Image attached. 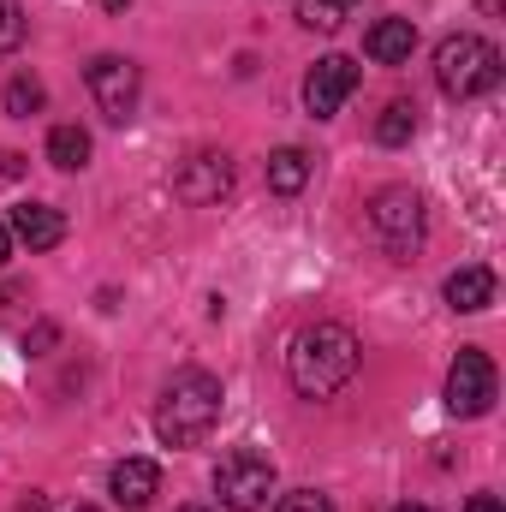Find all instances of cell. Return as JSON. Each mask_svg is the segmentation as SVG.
Masks as SVG:
<instances>
[{
    "label": "cell",
    "instance_id": "obj_1",
    "mask_svg": "<svg viewBox=\"0 0 506 512\" xmlns=\"http://www.w3.org/2000/svg\"><path fill=\"white\" fill-rule=\"evenodd\" d=\"M358 370H364V346H358V334L346 322H310L286 346V376H292V387L304 399L346 393V387L358 382Z\"/></svg>",
    "mask_w": 506,
    "mask_h": 512
},
{
    "label": "cell",
    "instance_id": "obj_2",
    "mask_svg": "<svg viewBox=\"0 0 506 512\" xmlns=\"http://www.w3.org/2000/svg\"><path fill=\"white\" fill-rule=\"evenodd\" d=\"M221 405H227L221 376H209V370H179L173 382L161 387V405H155V435H161V447H197V441H209L215 423H221Z\"/></svg>",
    "mask_w": 506,
    "mask_h": 512
},
{
    "label": "cell",
    "instance_id": "obj_3",
    "mask_svg": "<svg viewBox=\"0 0 506 512\" xmlns=\"http://www.w3.org/2000/svg\"><path fill=\"white\" fill-rule=\"evenodd\" d=\"M435 84H441V96H453V102L489 96V90L501 84V48H495L489 36H471V30L447 36V42L435 48Z\"/></svg>",
    "mask_w": 506,
    "mask_h": 512
},
{
    "label": "cell",
    "instance_id": "obj_4",
    "mask_svg": "<svg viewBox=\"0 0 506 512\" xmlns=\"http://www.w3.org/2000/svg\"><path fill=\"white\" fill-rule=\"evenodd\" d=\"M364 221H370V239H376L393 262H411V256L423 251L429 209H423V197H417L411 185H381L376 197H370V209H364Z\"/></svg>",
    "mask_w": 506,
    "mask_h": 512
},
{
    "label": "cell",
    "instance_id": "obj_5",
    "mask_svg": "<svg viewBox=\"0 0 506 512\" xmlns=\"http://www.w3.org/2000/svg\"><path fill=\"white\" fill-rule=\"evenodd\" d=\"M274 459L268 453H256V447H233L221 465H215V495H221V507L227 512H256L268 507V495H274Z\"/></svg>",
    "mask_w": 506,
    "mask_h": 512
},
{
    "label": "cell",
    "instance_id": "obj_6",
    "mask_svg": "<svg viewBox=\"0 0 506 512\" xmlns=\"http://www.w3.org/2000/svg\"><path fill=\"white\" fill-rule=\"evenodd\" d=\"M84 84H90L96 108H102L114 126H126L131 114H137V96H143V72H137V60H126V54H96L90 72H84Z\"/></svg>",
    "mask_w": 506,
    "mask_h": 512
},
{
    "label": "cell",
    "instance_id": "obj_7",
    "mask_svg": "<svg viewBox=\"0 0 506 512\" xmlns=\"http://www.w3.org/2000/svg\"><path fill=\"white\" fill-rule=\"evenodd\" d=\"M489 405H495V364H489V352L465 346L447 370V411L453 417H483Z\"/></svg>",
    "mask_w": 506,
    "mask_h": 512
},
{
    "label": "cell",
    "instance_id": "obj_8",
    "mask_svg": "<svg viewBox=\"0 0 506 512\" xmlns=\"http://www.w3.org/2000/svg\"><path fill=\"white\" fill-rule=\"evenodd\" d=\"M352 90H358V66H352L346 54H328V60H316L310 78H304V108H310L316 120H334V114L352 102Z\"/></svg>",
    "mask_w": 506,
    "mask_h": 512
},
{
    "label": "cell",
    "instance_id": "obj_9",
    "mask_svg": "<svg viewBox=\"0 0 506 512\" xmlns=\"http://www.w3.org/2000/svg\"><path fill=\"white\" fill-rule=\"evenodd\" d=\"M173 191L185 197V203H197V209H209V203H221L227 191H233V161L221 155V149H197L185 167H179V179H173Z\"/></svg>",
    "mask_w": 506,
    "mask_h": 512
},
{
    "label": "cell",
    "instance_id": "obj_10",
    "mask_svg": "<svg viewBox=\"0 0 506 512\" xmlns=\"http://www.w3.org/2000/svg\"><path fill=\"white\" fill-rule=\"evenodd\" d=\"M108 495L126 512H143L161 495V465H155V459H120V465L108 471Z\"/></svg>",
    "mask_w": 506,
    "mask_h": 512
},
{
    "label": "cell",
    "instance_id": "obj_11",
    "mask_svg": "<svg viewBox=\"0 0 506 512\" xmlns=\"http://www.w3.org/2000/svg\"><path fill=\"white\" fill-rule=\"evenodd\" d=\"M6 227H12V245H30V251H54L66 239V215L48 203H18Z\"/></svg>",
    "mask_w": 506,
    "mask_h": 512
},
{
    "label": "cell",
    "instance_id": "obj_12",
    "mask_svg": "<svg viewBox=\"0 0 506 512\" xmlns=\"http://www.w3.org/2000/svg\"><path fill=\"white\" fill-rule=\"evenodd\" d=\"M364 54H370L376 66H405V60L417 54V24H411V18H376V24L364 30Z\"/></svg>",
    "mask_w": 506,
    "mask_h": 512
},
{
    "label": "cell",
    "instance_id": "obj_13",
    "mask_svg": "<svg viewBox=\"0 0 506 512\" xmlns=\"http://www.w3.org/2000/svg\"><path fill=\"white\" fill-rule=\"evenodd\" d=\"M447 304L453 310H465V316H477V310H489L495 304V274L489 268H459V274H447Z\"/></svg>",
    "mask_w": 506,
    "mask_h": 512
},
{
    "label": "cell",
    "instance_id": "obj_14",
    "mask_svg": "<svg viewBox=\"0 0 506 512\" xmlns=\"http://www.w3.org/2000/svg\"><path fill=\"white\" fill-rule=\"evenodd\" d=\"M304 185H310V155H304V149H292V143H286V149H274V155H268V191L298 197Z\"/></svg>",
    "mask_w": 506,
    "mask_h": 512
},
{
    "label": "cell",
    "instance_id": "obj_15",
    "mask_svg": "<svg viewBox=\"0 0 506 512\" xmlns=\"http://www.w3.org/2000/svg\"><path fill=\"white\" fill-rule=\"evenodd\" d=\"M0 108H6L12 120H30V114L48 108V84H42L36 72H18V78H6V90H0Z\"/></svg>",
    "mask_w": 506,
    "mask_h": 512
},
{
    "label": "cell",
    "instance_id": "obj_16",
    "mask_svg": "<svg viewBox=\"0 0 506 512\" xmlns=\"http://www.w3.org/2000/svg\"><path fill=\"white\" fill-rule=\"evenodd\" d=\"M48 161H54L60 173L90 167V131H84V126H54V131H48Z\"/></svg>",
    "mask_w": 506,
    "mask_h": 512
},
{
    "label": "cell",
    "instance_id": "obj_17",
    "mask_svg": "<svg viewBox=\"0 0 506 512\" xmlns=\"http://www.w3.org/2000/svg\"><path fill=\"white\" fill-rule=\"evenodd\" d=\"M417 137V102H387L376 120V143L387 149H399V143H411Z\"/></svg>",
    "mask_w": 506,
    "mask_h": 512
},
{
    "label": "cell",
    "instance_id": "obj_18",
    "mask_svg": "<svg viewBox=\"0 0 506 512\" xmlns=\"http://www.w3.org/2000/svg\"><path fill=\"white\" fill-rule=\"evenodd\" d=\"M346 12H352V6H340V0H298V24H304V30H340Z\"/></svg>",
    "mask_w": 506,
    "mask_h": 512
},
{
    "label": "cell",
    "instance_id": "obj_19",
    "mask_svg": "<svg viewBox=\"0 0 506 512\" xmlns=\"http://www.w3.org/2000/svg\"><path fill=\"white\" fill-rule=\"evenodd\" d=\"M24 30H30V24H24V6H18V0H0V54H12V48L24 42Z\"/></svg>",
    "mask_w": 506,
    "mask_h": 512
},
{
    "label": "cell",
    "instance_id": "obj_20",
    "mask_svg": "<svg viewBox=\"0 0 506 512\" xmlns=\"http://www.w3.org/2000/svg\"><path fill=\"white\" fill-rule=\"evenodd\" d=\"M274 512H334V501H328L322 489H292V495H280Z\"/></svg>",
    "mask_w": 506,
    "mask_h": 512
},
{
    "label": "cell",
    "instance_id": "obj_21",
    "mask_svg": "<svg viewBox=\"0 0 506 512\" xmlns=\"http://www.w3.org/2000/svg\"><path fill=\"white\" fill-rule=\"evenodd\" d=\"M24 173V155L18 149H0V179H18Z\"/></svg>",
    "mask_w": 506,
    "mask_h": 512
},
{
    "label": "cell",
    "instance_id": "obj_22",
    "mask_svg": "<svg viewBox=\"0 0 506 512\" xmlns=\"http://www.w3.org/2000/svg\"><path fill=\"white\" fill-rule=\"evenodd\" d=\"M465 512H506V507H501V501H495V495H477V501H471V507H465Z\"/></svg>",
    "mask_w": 506,
    "mask_h": 512
},
{
    "label": "cell",
    "instance_id": "obj_23",
    "mask_svg": "<svg viewBox=\"0 0 506 512\" xmlns=\"http://www.w3.org/2000/svg\"><path fill=\"white\" fill-rule=\"evenodd\" d=\"M6 262H12V227L0 221V268H6Z\"/></svg>",
    "mask_w": 506,
    "mask_h": 512
},
{
    "label": "cell",
    "instance_id": "obj_24",
    "mask_svg": "<svg viewBox=\"0 0 506 512\" xmlns=\"http://www.w3.org/2000/svg\"><path fill=\"white\" fill-rule=\"evenodd\" d=\"M393 512H435V507H423V501H399Z\"/></svg>",
    "mask_w": 506,
    "mask_h": 512
},
{
    "label": "cell",
    "instance_id": "obj_25",
    "mask_svg": "<svg viewBox=\"0 0 506 512\" xmlns=\"http://www.w3.org/2000/svg\"><path fill=\"white\" fill-rule=\"evenodd\" d=\"M102 6H108V12H126L131 0H102Z\"/></svg>",
    "mask_w": 506,
    "mask_h": 512
},
{
    "label": "cell",
    "instance_id": "obj_26",
    "mask_svg": "<svg viewBox=\"0 0 506 512\" xmlns=\"http://www.w3.org/2000/svg\"><path fill=\"white\" fill-rule=\"evenodd\" d=\"M477 6H483V12H501V0H477Z\"/></svg>",
    "mask_w": 506,
    "mask_h": 512
},
{
    "label": "cell",
    "instance_id": "obj_27",
    "mask_svg": "<svg viewBox=\"0 0 506 512\" xmlns=\"http://www.w3.org/2000/svg\"><path fill=\"white\" fill-rule=\"evenodd\" d=\"M179 512H221V507H179Z\"/></svg>",
    "mask_w": 506,
    "mask_h": 512
},
{
    "label": "cell",
    "instance_id": "obj_28",
    "mask_svg": "<svg viewBox=\"0 0 506 512\" xmlns=\"http://www.w3.org/2000/svg\"><path fill=\"white\" fill-rule=\"evenodd\" d=\"M340 6H358V0H340Z\"/></svg>",
    "mask_w": 506,
    "mask_h": 512
},
{
    "label": "cell",
    "instance_id": "obj_29",
    "mask_svg": "<svg viewBox=\"0 0 506 512\" xmlns=\"http://www.w3.org/2000/svg\"><path fill=\"white\" fill-rule=\"evenodd\" d=\"M78 512H96V507H78Z\"/></svg>",
    "mask_w": 506,
    "mask_h": 512
}]
</instances>
